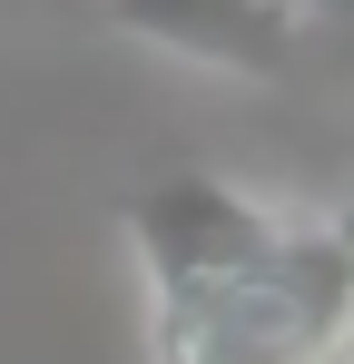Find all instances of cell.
Segmentation results:
<instances>
[{"label":"cell","instance_id":"2","mask_svg":"<svg viewBox=\"0 0 354 364\" xmlns=\"http://www.w3.org/2000/svg\"><path fill=\"white\" fill-rule=\"evenodd\" d=\"M118 40H148L187 69H217V79H295V0H99Z\"/></svg>","mask_w":354,"mask_h":364},{"label":"cell","instance_id":"1","mask_svg":"<svg viewBox=\"0 0 354 364\" xmlns=\"http://www.w3.org/2000/svg\"><path fill=\"white\" fill-rule=\"evenodd\" d=\"M118 227L148 276L158 364H354V197L286 217L207 168H168Z\"/></svg>","mask_w":354,"mask_h":364}]
</instances>
